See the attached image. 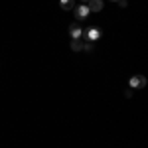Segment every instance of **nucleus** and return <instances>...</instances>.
<instances>
[{
    "label": "nucleus",
    "instance_id": "1",
    "mask_svg": "<svg viewBox=\"0 0 148 148\" xmlns=\"http://www.w3.org/2000/svg\"><path fill=\"white\" fill-rule=\"evenodd\" d=\"M146 87V77L144 75H132L130 77V89H144Z\"/></svg>",
    "mask_w": 148,
    "mask_h": 148
},
{
    "label": "nucleus",
    "instance_id": "6",
    "mask_svg": "<svg viewBox=\"0 0 148 148\" xmlns=\"http://www.w3.org/2000/svg\"><path fill=\"white\" fill-rule=\"evenodd\" d=\"M59 6H61V10H73L75 2L73 0H59Z\"/></svg>",
    "mask_w": 148,
    "mask_h": 148
},
{
    "label": "nucleus",
    "instance_id": "9",
    "mask_svg": "<svg viewBox=\"0 0 148 148\" xmlns=\"http://www.w3.org/2000/svg\"><path fill=\"white\" fill-rule=\"evenodd\" d=\"M125 97H126V99H130V97H132V89H126V91H125Z\"/></svg>",
    "mask_w": 148,
    "mask_h": 148
},
{
    "label": "nucleus",
    "instance_id": "2",
    "mask_svg": "<svg viewBox=\"0 0 148 148\" xmlns=\"http://www.w3.org/2000/svg\"><path fill=\"white\" fill-rule=\"evenodd\" d=\"M89 16V8H87V4H79V6H75V18L77 20H83V18H87Z\"/></svg>",
    "mask_w": 148,
    "mask_h": 148
},
{
    "label": "nucleus",
    "instance_id": "7",
    "mask_svg": "<svg viewBox=\"0 0 148 148\" xmlns=\"http://www.w3.org/2000/svg\"><path fill=\"white\" fill-rule=\"evenodd\" d=\"M71 49H73V51H81V49H83V40H81V38H73Z\"/></svg>",
    "mask_w": 148,
    "mask_h": 148
},
{
    "label": "nucleus",
    "instance_id": "3",
    "mask_svg": "<svg viewBox=\"0 0 148 148\" xmlns=\"http://www.w3.org/2000/svg\"><path fill=\"white\" fill-rule=\"evenodd\" d=\"M83 34H85V38H87V42H95V40H99L101 30H99V28H89V30H85Z\"/></svg>",
    "mask_w": 148,
    "mask_h": 148
},
{
    "label": "nucleus",
    "instance_id": "11",
    "mask_svg": "<svg viewBox=\"0 0 148 148\" xmlns=\"http://www.w3.org/2000/svg\"><path fill=\"white\" fill-rule=\"evenodd\" d=\"M81 2H83V4H85V2H89V0H81Z\"/></svg>",
    "mask_w": 148,
    "mask_h": 148
},
{
    "label": "nucleus",
    "instance_id": "4",
    "mask_svg": "<svg viewBox=\"0 0 148 148\" xmlns=\"http://www.w3.org/2000/svg\"><path fill=\"white\" fill-rule=\"evenodd\" d=\"M87 8H89V12H101L103 2L101 0H89V2H87Z\"/></svg>",
    "mask_w": 148,
    "mask_h": 148
},
{
    "label": "nucleus",
    "instance_id": "5",
    "mask_svg": "<svg viewBox=\"0 0 148 148\" xmlns=\"http://www.w3.org/2000/svg\"><path fill=\"white\" fill-rule=\"evenodd\" d=\"M69 34H71V38H81L83 28H81L79 24H71V26H69Z\"/></svg>",
    "mask_w": 148,
    "mask_h": 148
},
{
    "label": "nucleus",
    "instance_id": "8",
    "mask_svg": "<svg viewBox=\"0 0 148 148\" xmlns=\"http://www.w3.org/2000/svg\"><path fill=\"white\" fill-rule=\"evenodd\" d=\"M83 49H85V51H91L93 49V42H83Z\"/></svg>",
    "mask_w": 148,
    "mask_h": 148
},
{
    "label": "nucleus",
    "instance_id": "10",
    "mask_svg": "<svg viewBox=\"0 0 148 148\" xmlns=\"http://www.w3.org/2000/svg\"><path fill=\"white\" fill-rule=\"evenodd\" d=\"M116 2H119V4H121V8H126V4H128V2H126V0H116Z\"/></svg>",
    "mask_w": 148,
    "mask_h": 148
}]
</instances>
